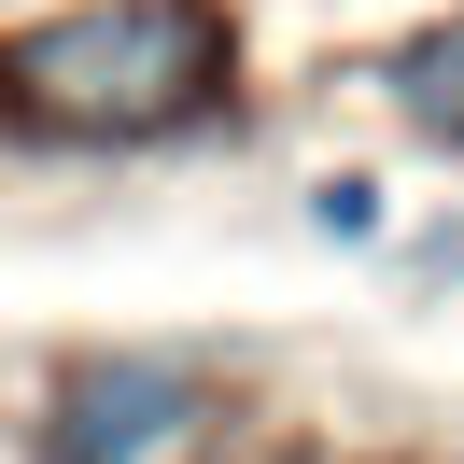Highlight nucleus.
Returning a JSON list of instances; mask_svg holds the SVG:
<instances>
[{"mask_svg":"<svg viewBox=\"0 0 464 464\" xmlns=\"http://www.w3.org/2000/svg\"><path fill=\"white\" fill-rule=\"evenodd\" d=\"M254 127V57L226 0H43L0 29V155L141 169Z\"/></svg>","mask_w":464,"mask_h":464,"instance_id":"nucleus-1","label":"nucleus"},{"mask_svg":"<svg viewBox=\"0 0 464 464\" xmlns=\"http://www.w3.org/2000/svg\"><path fill=\"white\" fill-rule=\"evenodd\" d=\"M226 422V338H71L14 394V464H198Z\"/></svg>","mask_w":464,"mask_h":464,"instance_id":"nucleus-2","label":"nucleus"},{"mask_svg":"<svg viewBox=\"0 0 464 464\" xmlns=\"http://www.w3.org/2000/svg\"><path fill=\"white\" fill-rule=\"evenodd\" d=\"M380 267H394L408 295H464V211H436V226H394V254H380Z\"/></svg>","mask_w":464,"mask_h":464,"instance_id":"nucleus-5","label":"nucleus"},{"mask_svg":"<svg viewBox=\"0 0 464 464\" xmlns=\"http://www.w3.org/2000/svg\"><path fill=\"white\" fill-rule=\"evenodd\" d=\"M366 99L380 127H394L408 155H436V169H464V0L450 14H422V29H394L366 57Z\"/></svg>","mask_w":464,"mask_h":464,"instance_id":"nucleus-3","label":"nucleus"},{"mask_svg":"<svg viewBox=\"0 0 464 464\" xmlns=\"http://www.w3.org/2000/svg\"><path fill=\"white\" fill-rule=\"evenodd\" d=\"M295 226L324 254H394V169H310L295 183Z\"/></svg>","mask_w":464,"mask_h":464,"instance_id":"nucleus-4","label":"nucleus"}]
</instances>
